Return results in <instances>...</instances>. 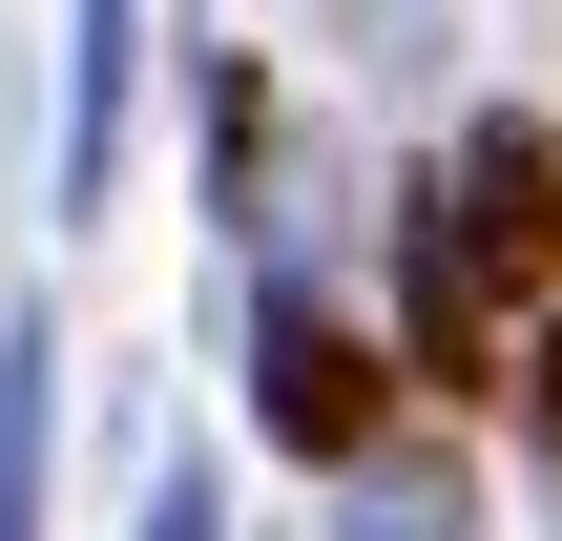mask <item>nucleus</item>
<instances>
[{"instance_id": "nucleus-2", "label": "nucleus", "mask_w": 562, "mask_h": 541, "mask_svg": "<svg viewBox=\"0 0 562 541\" xmlns=\"http://www.w3.org/2000/svg\"><path fill=\"white\" fill-rule=\"evenodd\" d=\"M250 417H271L313 480H355V459H396V354H375L313 271H271V313H250Z\"/></svg>"}, {"instance_id": "nucleus-5", "label": "nucleus", "mask_w": 562, "mask_h": 541, "mask_svg": "<svg viewBox=\"0 0 562 541\" xmlns=\"http://www.w3.org/2000/svg\"><path fill=\"white\" fill-rule=\"evenodd\" d=\"M334 541H459V480L438 459H355L334 480Z\"/></svg>"}, {"instance_id": "nucleus-1", "label": "nucleus", "mask_w": 562, "mask_h": 541, "mask_svg": "<svg viewBox=\"0 0 562 541\" xmlns=\"http://www.w3.org/2000/svg\"><path fill=\"white\" fill-rule=\"evenodd\" d=\"M396 292H417V354L438 396H542V292H562V146L521 104H480L417 208H396Z\"/></svg>"}, {"instance_id": "nucleus-6", "label": "nucleus", "mask_w": 562, "mask_h": 541, "mask_svg": "<svg viewBox=\"0 0 562 541\" xmlns=\"http://www.w3.org/2000/svg\"><path fill=\"white\" fill-rule=\"evenodd\" d=\"M125 541H229V500H209V459H188V438L146 459V521H125Z\"/></svg>"}, {"instance_id": "nucleus-4", "label": "nucleus", "mask_w": 562, "mask_h": 541, "mask_svg": "<svg viewBox=\"0 0 562 541\" xmlns=\"http://www.w3.org/2000/svg\"><path fill=\"white\" fill-rule=\"evenodd\" d=\"M42 480H63V334L21 313L0 334V541H42Z\"/></svg>"}, {"instance_id": "nucleus-3", "label": "nucleus", "mask_w": 562, "mask_h": 541, "mask_svg": "<svg viewBox=\"0 0 562 541\" xmlns=\"http://www.w3.org/2000/svg\"><path fill=\"white\" fill-rule=\"evenodd\" d=\"M125 104H146V0H63V104H42V188L63 208L125 188Z\"/></svg>"}]
</instances>
